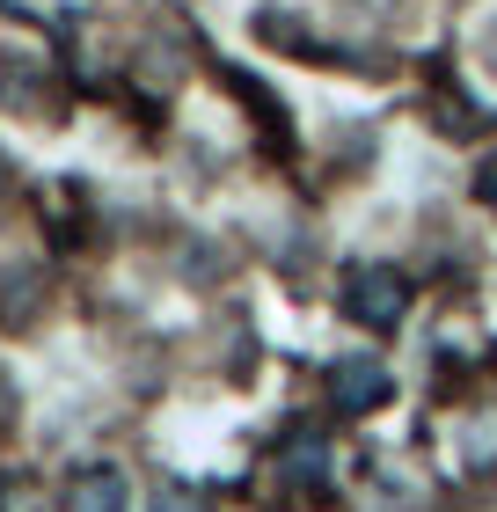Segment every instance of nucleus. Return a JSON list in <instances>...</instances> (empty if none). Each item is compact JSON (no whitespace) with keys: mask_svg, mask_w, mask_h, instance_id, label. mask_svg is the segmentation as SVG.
I'll use <instances>...</instances> for the list:
<instances>
[{"mask_svg":"<svg viewBox=\"0 0 497 512\" xmlns=\"http://www.w3.org/2000/svg\"><path fill=\"white\" fill-rule=\"evenodd\" d=\"M154 512H198V505L183 498V491H161V505H154Z\"/></svg>","mask_w":497,"mask_h":512,"instance_id":"obj_4","label":"nucleus"},{"mask_svg":"<svg viewBox=\"0 0 497 512\" xmlns=\"http://www.w3.org/2000/svg\"><path fill=\"white\" fill-rule=\"evenodd\" d=\"M395 308H402V278L395 271H359L351 278V315L359 322H395Z\"/></svg>","mask_w":497,"mask_h":512,"instance_id":"obj_1","label":"nucleus"},{"mask_svg":"<svg viewBox=\"0 0 497 512\" xmlns=\"http://www.w3.org/2000/svg\"><path fill=\"white\" fill-rule=\"evenodd\" d=\"M388 395V374L373 359H351V366H337V410H373Z\"/></svg>","mask_w":497,"mask_h":512,"instance_id":"obj_2","label":"nucleus"},{"mask_svg":"<svg viewBox=\"0 0 497 512\" xmlns=\"http://www.w3.org/2000/svg\"><path fill=\"white\" fill-rule=\"evenodd\" d=\"M66 512H125V483L117 476H88L74 498H66Z\"/></svg>","mask_w":497,"mask_h":512,"instance_id":"obj_3","label":"nucleus"}]
</instances>
